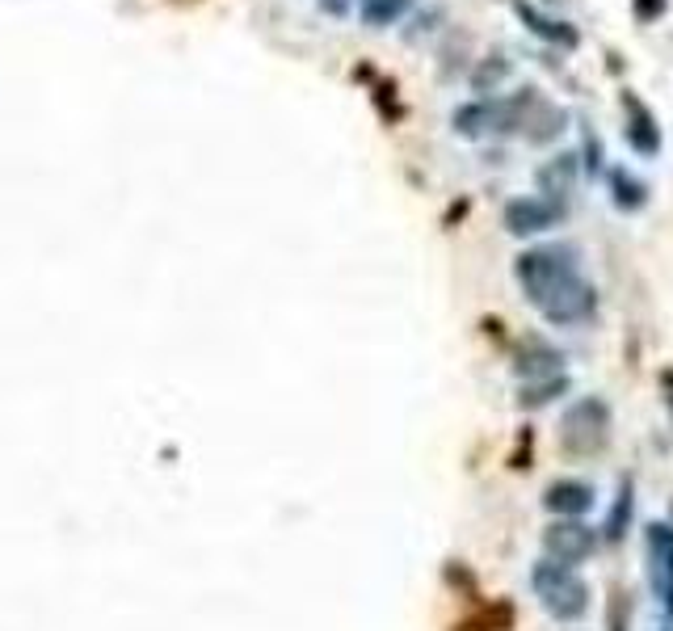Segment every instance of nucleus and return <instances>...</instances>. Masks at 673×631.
Instances as JSON below:
<instances>
[{"instance_id": "obj_16", "label": "nucleus", "mask_w": 673, "mask_h": 631, "mask_svg": "<svg viewBox=\"0 0 673 631\" xmlns=\"http://www.w3.org/2000/svg\"><path fill=\"white\" fill-rule=\"evenodd\" d=\"M627 510H631V484H623V497H619V510L610 518V539L623 535V522H627Z\"/></svg>"}, {"instance_id": "obj_10", "label": "nucleus", "mask_w": 673, "mask_h": 631, "mask_svg": "<svg viewBox=\"0 0 673 631\" xmlns=\"http://www.w3.org/2000/svg\"><path fill=\"white\" fill-rule=\"evenodd\" d=\"M560 371V354L547 350V345H530L518 354V375H552Z\"/></svg>"}, {"instance_id": "obj_4", "label": "nucleus", "mask_w": 673, "mask_h": 631, "mask_svg": "<svg viewBox=\"0 0 673 631\" xmlns=\"http://www.w3.org/2000/svg\"><path fill=\"white\" fill-rule=\"evenodd\" d=\"M543 547L556 564H577L594 552V535H589V526H581V522H556V526H547Z\"/></svg>"}, {"instance_id": "obj_9", "label": "nucleus", "mask_w": 673, "mask_h": 631, "mask_svg": "<svg viewBox=\"0 0 673 631\" xmlns=\"http://www.w3.org/2000/svg\"><path fill=\"white\" fill-rule=\"evenodd\" d=\"M409 9H413V0H362V22L371 30H383V26L400 22Z\"/></svg>"}, {"instance_id": "obj_14", "label": "nucleus", "mask_w": 673, "mask_h": 631, "mask_svg": "<svg viewBox=\"0 0 673 631\" xmlns=\"http://www.w3.org/2000/svg\"><path fill=\"white\" fill-rule=\"evenodd\" d=\"M560 388H564V379L539 383V388H526V392H522V404H526V409H535V404H547V400H552V392H560Z\"/></svg>"}, {"instance_id": "obj_13", "label": "nucleus", "mask_w": 673, "mask_h": 631, "mask_svg": "<svg viewBox=\"0 0 673 631\" xmlns=\"http://www.w3.org/2000/svg\"><path fill=\"white\" fill-rule=\"evenodd\" d=\"M631 144H636L640 152H648V156H652V152H657V148H661V135H657V131H652V118H648L644 110L636 114V122H631Z\"/></svg>"}, {"instance_id": "obj_6", "label": "nucleus", "mask_w": 673, "mask_h": 631, "mask_svg": "<svg viewBox=\"0 0 673 631\" xmlns=\"http://www.w3.org/2000/svg\"><path fill=\"white\" fill-rule=\"evenodd\" d=\"M648 543H652V577H657V589L665 606L673 610V531L669 526H648Z\"/></svg>"}, {"instance_id": "obj_17", "label": "nucleus", "mask_w": 673, "mask_h": 631, "mask_svg": "<svg viewBox=\"0 0 673 631\" xmlns=\"http://www.w3.org/2000/svg\"><path fill=\"white\" fill-rule=\"evenodd\" d=\"M320 9H324V13H333V17H341L345 9H350V0H320Z\"/></svg>"}, {"instance_id": "obj_3", "label": "nucleus", "mask_w": 673, "mask_h": 631, "mask_svg": "<svg viewBox=\"0 0 673 631\" xmlns=\"http://www.w3.org/2000/svg\"><path fill=\"white\" fill-rule=\"evenodd\" d=\"M606 425H610V409L602 400H577L564 413V446L573 455H594L606 442Z\"/></svg>"}, {"instance_id": "obj_8", "label": "nucleus", "mask_w": 673, "mask_h": 631, "mask_svg": "<svg viewBox=\"0 0 673 631\" xmlns=\"http://www.w3.org/2000/svg\"><path fill=\"white\" fill-rule=\"evenodd\" d=\"M573 173H577V156H556L552 165L539 169V186L552 198H564L568 186H573Z\"/></svg>"}, {"instance_id": "obj_7", "label": "nucleus", "mask_w": 673, "mask_h": 631, "mask_svg": "<svg viewBox=\"0 0 673 631\" xmlns=\"http://www.w3.org/2000/svg\"><path fill=\"white\" fill-rule=\"evenodd\" d=\"M547 510H556V514H585L589 505H594V488L589 484H577V480H560L547 488Z\"/></svg>"}, {"instance_id": "obj_18", "label": "nucleus", "mask_w": 673, "mask_h": 631, "mask_svg": "<svg viewBox=\"0 0 673 631\" xmlns=\"http://www.w3.org/2000/svg\"><path fill=\"white\" fill-rule=\"evenodd\" d=\"M661 5H665V0H636V13H640V17H652Z\"/></svg>"}, {"instance_id": "obj_5", "label": "nucleus", "mask_w": 673, "mask_h": 631, "mask_svg": "<svg viewBox=\"0 0 673 631\" xmlns=\"http://www.w3.org/2000/svg\"><path fill=\"white\" fill-rule=\"evenodd\" d=\"M560 219V207H552V202H539V198H514L505 207V228L514 236H535L543 228H552V223Z\"/></svg>"}, {"instance_id": "obj_15", "label": "nucleus", "mask_w": 673, "mask_h": 631, "mask_svg": "<svg viewBox=\"0 0 673 631\" xmlns=\"http://www.w3.org/2000/svg\"><path fill=\"white\" fill-rule=\"evenodd\" d=\"M615 186H619V207H640L644 202V186H631L623 173H615Z\"/></svg>"}, {"instance_id": "obj_1", "label": "nucleus", "mask_w": 673, "mask_h": 631, "mask_svg": "<svg viewBox=\"0 0 673 631\" xmlns=\"http://www.w3.org/2000/svg\"><path fill=\"white\" fill-rule=\"evenodd\" d=\"M573 278H577V253L573 249H535V253L518 257V282L539 308L556 291H564Z\"/></svg>"}, {"instance_id": "obj_11", "label": "nucleus", "mask_w": 673, "mask_h": 631, "mask_svg": "<svg viewBox=\"0 0 673 631\" xmlns=\"http://www.w3.org/2000/svg\"><path fill=\"white\" fill-rule=\"evenodd\" d=\"M518 13L530 22V30L535 34H543V38H552V43H564V47H577V30H560V22H547V17H539V13H530L522 0H518Z\"/></svg>"}, {"instance_id": "obj_2", "label": "nucleus", "mask_w": 673, "mask_h": 631, "mask_svg": "<svg viewBox=\"0 0 673 631\" xmlns=\"http://www.w3.org/2000/svg\"><path fill=\"white\" fill-rule=\"evenodd\" d=\"M530 581H535L543 606L552 610L556 619H577L585 615L589 606V589L581 577H573V568L568 564H556V560H543L535 564V573H530Z\"/></svg>"}, {"instance_id": "obj_12", "label": "nucleus", "mask_w": 673, "mask_h": 631, "mask_svg": "<svg viewBox=\"0 0 673 631\" xmlns=\"http://www.w3.org/2000/svg\"><path fill=\"white\" fill-rule=\"evenodd\" d=\"M493 106H463L459 114H455V131L459 135H484L488 131V122H493Z\"/></svg>"}]
</instances>
